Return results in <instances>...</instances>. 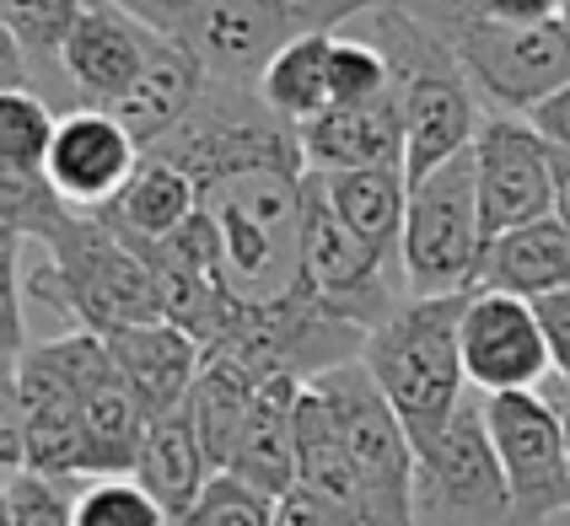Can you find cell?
<instances>
[{
    "instance_id": "obj_1",
    "label": "cell",
    "mask_w": 570,
    "mask_h": 526,
    "mask_svg": "<svg viewBox=\"0 0 570 526\" xmlns=\"http://www.w3.org/2000/svg\"><path fill=\"white\" fill-rule=\"evenodd\" d=\"M302 183V167H243L199 183V210L216 226L222 290L232 311H269L307 290Z\"/></svg>"
},
{
    "instance_id": "obj_2",
    "label": "cell",
    "mask_w": 570,
    "mask_h": 526,
    "mask_svg": "<svg viewBox=\"0 0 570 526\" xmlns=\"http://www.w3.org/2000/svg\"><path fill=\"white\" fill-rule=\"evenodd\" d=\"M366 38L387 54L393 92L404 108V135H410L404 172H410V183H420L425 172H436L442 161L474 146L479 125H484V102H479L452 38L431 28L425 17H414L404 0H382L377 11H366Z\"/></svg>"
},
{
    "instance_id": "obj_3",
    "label": "cell",
    "mask_w": 570,
    "mask_h": 526,
    "mask_svg": "<svg viewBox=\"0 0 570 526\" xmlns=\"http://www.w3.org/2000/svg\"><path fill=\"white\" fill-rule=\"evenodd\" d=\"M135 17L178 38L210 81L258 87L264 64L307 32H340L382 0H125Z\"/></svg>"
},
{
    "instance_id": "obj_4",
    "label": "cell",
    "mask_w": 570,
    "mask_h": 526,
    "mask_svg": "<svg viewBox=\"0 0 570 526\" xmlns=\"http://www.w3.org/2000/svg\"><path fill=\"white\" fill-rule=\"evenodd\" d=\"M38 248H43V258L28 269V296L49 301L70 328L108 334L125 322L167 317L151 264L108 226L102 210L70 205Z\"/></svg>"
},
{
    "instance_id": "obj_5",
    "label": "cell",
    "mask_w": 570,
    "mask_h": 526,
    "mask_svg": "<svg viewBox=\"0 0 570 526\" xmlns=\"http://www.w3.org/2000/svg\"><path fill=\"white\" fill-rule=\"evenodd\" d=\"M463 307H469V290H458V296H410L393 317H382L366 334V349H361L382 398L393 403V414L410 430L414 457L442 440L452 414L469 398L463 344H458Z\"/></svg>"
},
{
    "instance_id": "obj_6",
    "label": "cell",
    "mask_w": 570,
    "mask_h": 526,
    "mask_svg": "<svg viewBox=\"0 0 570 526\" xmlns=\"http://www.w3.org/2000/svg\"><path fill=\"white\" fill-rule=\"evenodd\" d=\"M452 38L458 60L474 81L479 102L490 113H533L543 97H554L570 87V22H495L479 11V0H469L463 11H452L442 22Z\"/></svg>"
},
{
    "instance_id": "obj_7",
    "label": "cell",
    "mask_w": 570,
    "mask_h": 526,
    "mask_svg": "<svg viewBox=\"0 0 570 526\" xmlns=\"http://www.w3.org/2000/svg\"><path fill=\"white\" fill-rule=\"evenodd\" d=\"M151 151L178 161L194 183H210L243 167H302L307 172L302 129L281 119L258 97V87H237V81H205L189 119L173 135H161Z\"/></svg>"
},
{
    "instance_id": "obj_8",
    "label": "cell",
    "mask_w": 570,
    "mask_h": 526,
    "mask_svg": "<svg viewBox=\"0 0 570 526\" xmlns=\"http://www.w3.org/2000/svg\"><path fill=\"white\" fill-rule=\"evenodd\" d=\"M479 258H484V216H479L474 146H469L410 183L399 264L410 296H458L474 290Z\"/></svg>"
},
{
    "instance_id": "obj_9",
    "label": "cell",
    "mask_w": 570,
    "mask_h": 526,
    "mask_svg": "<svg viewBox=\"0 0 570 526\" xmlns=\"http://www.w3.org/2000/svg\"><path fill=\"white\" fill-rule=\"evenodd\" d=\"M313 387L334 403L350 463L366 484L372 526H420L414 522V467H420V457H414L404 419L393 414V403L382 398V387L366 371V360H345L334 371L313 376Z\"/></svg>"
},
{
    "instance_id": "obj_10",
    "label": "cell",
    "mask_w": 570,
    "mask_h": 526,
    "mask_svg": "<svg viewBox=\"0 0 570 526\" xmlns=\"http://www.w3.org/2000/svg\"><path fill=\"white\" fill-rule=\"evenodd\" d=\"M302 279L323 307L340 311L345 322L366 328V334L410 301L404 269L393 258H382L377 248H366L340 220L317 172H307V183H302Z\"/></svg>"
},
{
    "instance_id": "obj_11",
    "label": "cell",
    "mask_w": 570,
    "mask_h": 526,
    "mask_svg": "<svg viewBox=\"0 0 570 526\" xmlns=\"http://www.w3.org/2000/svg\"><path fill=\"white\" fill-rule=\"evenodd\" d=\"M414 522L420 526H511V489L484 398H463L452 425L414 467Z\"/></svg>"
},
{
    "instance_id": "obj_12",
    "label": "cell",
    "mask_w": 570,
    "mask_h": 526,
    "mask_svg": "<svg viewBox=\"0 0 570 526\" xmlns=\"http://www.w3.org/2000/svg\"><path fill=\"white\" fill-rule=\"evenodd\" d=\"M484 419L511 489V526H549L570 510V440L560 408L539 393H484Z\"/></svg>"
},
{
    "instance_id": "obj_13",
    "label": "cell",
    "mask_w": 570,
    "mask_h": 526,
    "mask_svg": "<svg viewBox=\"0 0 570 526\" xmlns=\"http://www.w3.org/2000/svg\"><path fill=\"white\" fill-rule=\"evenodd\" d=\"M474 183L484 242L511 226L554 216V146L522 113H490L474 135Z\"/></svg>"
},
{
    "instance_id": "obj_14",
    "label": "cell",
    "mask_w": 570,
    "mask_h": 526,
    "mask_svg": "<svg viewBox=\"0 0 570 526\" xmlns=\"http://www.w3.org/2000/svg\"><path fill=\"white\" fill-rule=\"evenodd\" d=\"M60 344L70 381H76V408H81V467H87V478H97V473H135L151 414L140 408L129 376L108 355L102 334L65 328Z\"/></svg>"
},
{
    "instance_id": "obj_15",
    "label": "cell",
    "mask_w": 570,
    "mask_h": 526,
    "mask_svg": "<svg viewBox=\"0 0 570 526\" xmlns=\"http://www.w3.org/2000/svg\"><path fill=\"white\" fill-rule=\"evenodd\" d=\"M458 344H463V371L479 393H533L554 371L539 307L507 290H469Z\"/></svg>"
},
{
    "instance_id": "obj_16",
    "label": "cell",
    "mask_w": 570,
    "mask_h": 526,
    "mask_svg": "<svg viewBox=\"0 0 570 526\" xmlns=\"http://www.w3.org/2000/svg\"><path fill=\"white\" fill-rule=\"evenodd\" d=\"M151 49H157V28L146 17H135L125 0H87L60 60L70 108H108L114 113L129 97V87L140 81Z\"/></svg>"
},
{
    "instance_id": "obj_17",
    "label": "cell",
    "mask_w": 570,
    "mask_h": 526,
    "mask_svg": "<svg viewBox=\"0 0 570 526\" xmlns=\"http://www.w3.org/2000/svg\"><path fill=\"white\" fill-rule=\"evenodd\" d=\"M140 156H146V146L108 108H65L55 140H49V156H43V178L55 183L65 205L102 210L119 199V188L140 167Z\"/></svg>"
},
{
    "instance_id": "obj_18",
    "label": "cell",
    "mask_w": 570,
    "mask_h": 526,
    "mask_svg": "<svg viewBox=\"0 0 570 526\" xmlns=\"http://www.w3.org/2000/svg\"><path fill=\"white\" fill-rule=\"evenodd\" d=\"M22 408H28V467L49 478H87L81 467V408L65 366V344H28L17 355Z\"/></svg>"
},
{
    "instance_id": "obj_19",
    "label": "cell",
    "mask_w": 570,
    "mask_h": 526,
    "mask_svg": "<svg viewBox=\"0 0 570 526\" xmlns=\"http://www.w3.org/2000/svg\"><path fill=\"white\" fill-rule=\"evenodd\" d=\"M108 355L119 360V371L129 376L140 408L157 419V414H173L184 408L199 381V366H205V344L184 334L173 317H151V322H125V328H108L102 334Z\"/></svg>"
},
{
    "instance_id": "obj_20",
    "label": "cell",
    "mask_w": 570,
    "mask_h": 526,
    "mask_svg": "<svg viewBox=\"0 0 570 526\" xmlns=\"http://www.w3.org/2000/svg\"><path fill=\"white\" fill-rule=\"evenodd\" d=\"M410 135L399 92L361 102V108H323L302 125L307 172H350V167H404Z\"/></svg>"
},
{
    "instance_id": "obj_21",
    "label": "cell",
    "mask_w": 570,
    "mask_h": 526,
    "mask_svg": "<svg viewBox=\"0 0 570 526\" xmlns=\"http://www.w3.org/2000/svg\"><path fill=\"white\" fill-rule=\"evenodd\" d=\"M296 489L334 510L345 526H372V510H366V484L350 463L345 430L334 419V403L307 381L302 393V414H296Z\"/></svg>"
},
{
    "instance_id": "obj_22",
    "label": "cell",
    "mask_w": 570,
    "mask_h": 526,
    "mask_svg": "<svg viewBox=\"0 0 570 526\" xmlns=\"http://www.w3.org/2000/svg\"><path fill=\"white\" fill-rule=\"evenodd\" d=\"M302 393H307L302 376H269L258 387L226 473L248 478L254 489L275 499L296 489V414H302Z\"/></svg>"
},
{
    "instance_id": "obj_23",
    "label": "cell",
    "mask_w": 570,
    "mask_h": 526,
    "mask_svg": "<svg viewBox=\"0 0 570 526\" xmlns=\"http://www.w3.org/2000/svg\"><path fill=\"white\" fill-rule=\"evenodd\" d=\"M566 285H570V226L560 216L528 220V226H511L501 237H490L474 275V290H507V296H522V301H539V296L566 290Z\"/></svg>"
},
{
    "instance_id": "obj_24",
    "label": "cell",
    "mask_w": 570,
    "mask_h": 526,
    "mask_svg": "<svg viewBox=\"0 0 570 526\" xmlns=\"http://www.w3.org/2000/svg\"><path fill=\"white\" fill-rule=\"evenodd\" d=\"M205 81H210L205 64L194 60L178 38L157 32V49H151V60H146V70H140V81L129 87V97L114 108V119L151 151L161 135H173V129L189 119V108L199 102Z\"/></svg>"
},
{
    "instance_id": "obj_25",
    "label": "cell",
    "mask_w": 570,
    "mask_h": 526,
    "mask_svg": "<svg viewBox=\"0 0 570 526\" xmlns=\"http://www.w3.org/2000/svg\"><path fill=\"white\" fill-rule=\"evenodd\" d=\"M135 478L161 499V510L173 516V526L194 510L199 489L216 478V463L205 457V440L194 430L189 403L173 408V414H157V419L146 425L140 457H135Z\"/></svg>"
},
{
    "instance_id": "obj_26",
    "label": "cell",
    "mask_w": 570,
    "mask_h": 526,
    "mask_svg": "<svg viewBox=\"0 0 570 526\" xmlns=\"http://www.w3.org/2000/svg\"><path fill=\"white\" fill-rule=\"evenodd\" d=\"M102 216L125 242H161L199 216V183L178 161L146 151L140 167L129 172V183L119 188V199L102 205Z\"/></svg>"
},
{
    "instance_id": "obj_27",
    "label": "cell",
    "mask_w": 570,
    "mask_h": 526,
    "mask_svg": "<svg viewBox=\"0 0 570 526\" xmlns=\"http://www.w3.org/2000/svg\"><path fill=\"white\" fill-rule=\"evenodd\" d=\"M328 205L340 210L350 231L399 264L404 242V210H410V172L404 167H350V172H317ZM404 269V264H399Z\"/></svg>"
},
{
    "instance_id": "obj_28",
    "label": "cell",
    "mask_w": 570,
    "mask_h": 526,
    "mask_svg": "<svg viewBox=\"0 0 570 526\" xmlns=\"http://www.w3.org/2000/svg\"><path fill=\"white\" fill-rule=\"evenodd\" d=\"M258 387H264V376H254L243 360H232L222 349H205L199 381H194V393H189V414H194L199 440H205V457L216 463V473H226L232 451H237V435H243V419L254 408Z\"/></svg>"
},
{
    "instance_id": "obj_29",
    "label": "cell",
    "mask_w": 570,
    "mask_h": 526,
    "mask_svg": "<svg viewBox=\"0 0 570 526\" xmlns=\"http://www.w3.org/2000/svg\"><path fill=\"white\" fill-rule=\"evenodd\" d=\"M0 6H6V22H11V32H17V43H22V54L32 64V92L70 108L60 60L81 11H87V0H0Z\"/></svg>"
},
{
    "instance_id": "obj_30",
    "label": "cell",
    "mask_w": 570,
    "mask_h": 526,
    "mask_svg": "<svg viewBox=\"0 0 570 526\" xmlns=\"http://www.w3.org/2000/svg\"><path fill=\"white\" fill-rule=\"evenodd\" d=\"M328 49H334V32H307L285 43L258 76V97L296 129L328 108Z\"/></svg>"
},
{
    "instance_id": "obj_31",
    "label": "cell",
    "mask_w": 570,
    "mask_h": 526,
    "mask_svg": "<svg viewBox=\"0 0 570 526\" xmlns=\"http://www.w3.org/2000/svg\"><path fill=\"white\" fill-rule=\"evenodd\" d=\"M70 526H173V516L135 473H97L76 484Z\"/></svg>"
},
{
    "instance_id": "obj_32",
    "label": "cell",
    "mask_w": 570,
    "mask_h": 526,
    "mask_svg": "<svg viewBox=\"0 0 570 526\" xmlns=\"http://www.w3.org/2000/svg\"><path fill=\"white\" fill-rule=\"evenodd\" d=\"M55 125H60V113L43 92H32V87L0 92V161L22 167V172H43Z\"/></svg>"
},
{
    "instance_id": "obj_33",
    "label": "cell",
    "mask_w": 570,
    "mask_h": 526,
    "mask_svg": "<svg viewBox=\"0 0 570 526\" xmlns=\"http://www.w3.org/2000/svg\"><path fill=\"white\" fill-rule=\"evenodd\" d=\"M393 92V70L372 38H350L334 32V49H328V108H361V102H377Z\"/></svg>"
},
{
    "instance_id": "obj_34",
    "label": "cell",
    "mask_w": 570,
    "mask_h": 526,
    "mask_svg": "<svg viewBox=\"0 0 570 526\" xmlns=\"http://www.w3.org/2000/svg\"><path fill=\"white\" fill-rule=\"evenodd\" d=\"M178 526H275V495L254 489L237 473H216Z\"/></svg>"
},
{
    "instance_id": "obj_35",
    "label": "cell",
    "mask_w": 570,
    "mask_h": 526,
    "mask_svg": "<svg viewBox=\"0 0 570 526\" xmlns=\"http://www.w3.org/2000/svg\"><path fill=\"white\" fill-rule=\"evenodd\" d=\"M81 478H49V473H17L6 484V510L11 526H70V499Z\"/></svg>"
},
{
    "instance_id": "obj_36",
    "label": "cell",
    "mask_w": 570,
    "mask_h": 526,
    "mask_svg": "<svg viewBox=\"0 0 570 526\" xmlns=\"http://www.w3.org/2000/svg\"><path fill=\"white\" fill-rule=\"evenodd\" d=\"M22 252L28 237L17 226L0 220V355H22L28 349V317H22Z\"/></svg>"
},
{
    "instance_id": "obj_37",
    "label": "cell",
    "mask_w": 570,
    "mask_h": 526,
    "mask_svg": "<svg viewBox=\"0 0 570 526\" xmlns=\"http://www.w3.org/2000/svg\"><path fill=\"white\" fill-rule=\"evenodd\" d=\"M28 473V408L17 381V355H0V489Z\"/></svg>"
},
{
    "instance_id": "obj_38",
    "label": "cell",
    "mask_w": 570,
    "mask_h": 526,
    "mask_svg": "<svg viewBox=\"0 0 570 526\" xmlns=\"http://www.w3.org/2000/svg\"><path fill=\"white\" fill-rule=\"evenodd\" d=\"M543 322V339H549V355H554V371L570 376V285L566 290H549L533 301Z\"/></svg>"
},
{
    "instance_id": "obj_39",
    "label": "cell",
    "mask_w": 570,
    "mask_h": 526,
    "mask_svg": "<svg viewBox=\"0 0 570 526\" xmlns=\"http://www.w3.org/2000/svg\"><path fill=\"white\" fill-rule=\"evenodd\" d=\"M479 11L495 17V22L533 28V22H560V17H566V0H479Z\"/></svg>"
},
{
    "instance_id": "obj_40",
    "label": "cell",
    "mask_w": 570,
    "mask_h": 526,
    "mask_svg": "<svg viewBox=\"0 0 570 526\" xmlns=\"http://www.w3.org/2000/svg\"><path fill=\"white\" fill-rule=\"evenodd\" d=\"M528 125L539 129L549 146H560V151H570V87H560L554 97H543L539 108L528 113Z\"/></svg>"
},
{
    "instance_id": "obj_41",
    "label": "cell",
    "mask_w": 570,
    "mask_h": 526,
    "mask_svg": "<svg viewBox=\"0 0 570 526\" xmlns=\"http://www.w3.org/2000/svg\"><path fill=\"white\" fill-rule=\"evenodd\" d=\"M275 526H345L334 510H323L307 489H291L275 499Z\"/></svg>"
},
{
    "instance_id": "obj_42",
    "label": "cell",
    "mask_w": 570,
    "mask_h": 526,
    "mask_svg": "<svg viewBox=\"0 0 570 526\" xmlns=\"http://www.w3.org/2000/svg\"><path fill=\"white\" fill-rule=\"evenodd\" d=\"M11 87H32V64L6 22V6H0V92H11Z\"/></svg>"
},
{
    "instance_id": "obj_43",
    "label": "cell",
    "mask_w": 570,
    "mask_h": 526,
    "mask_svg": "<svg viewBox=\"0 0 570 526\" xmlns=\"http://www.w3.org/2000/svg\"><path fill=\"white\" fill-rule=\"evenodd\" d=\"M554 216L570 226V151L554 146Z\"/></svg>"
},
{
    "instance_id": "obj_44",
    "label": "cell",
    "mask_w": 570,
    "mask_h": 526,
    "mask_svg": "<svg viewBox=\"0 0 570 526\" xmlns=\"http://www.w3.org/2000/svg\"><path fill=\"white\" fill-rule=\"evenodd\" d=\"M560 381H566V387H560V403H554V408H560V419H566V440H570V376H560Z\"/></svg>"
},
{
    "instance_id": "obj_45",
    "label": "cell",
    "mask_w": 570,
    "mask_h": 526,
    "mask_svg": "<svg viewBox=\"0 0 570 526\" xmlns=\"http://www.w3.org/2000/svg\"><path fill=\"white\" fill-rule=\"evenodd\" d=\"M0 526H11V510H6V489H0Z\"/></svg>"
},
{
    "instance_id": "obj_46",
    "label": "cell",
    "mask_w": 570,
    "mask_h": 526,
    "mask_svg": "<svg viewBox=\"0 0 570 526\" xmlns=\"http://www.w3.org/2000/svg\"><path fill=\"white\" fill-rule=\"evenodd\" d=\"M566 22H570V0H566Z\"/></svg>"
}]
</instances>
